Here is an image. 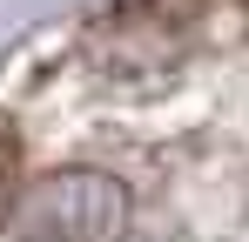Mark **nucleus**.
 <instances>
[{"instance_id":"nucleus-1","label":"nucleus","mask_w":249,"mask_h":242,"mask_svg":"<svg viewBox=\"0 0 249 242\" xmlns=\"http://www.w3.org/2000/svg\"><path fill=\"white\" fill-rule=\"evenodd\" d=\"M122 229H128V189L74 168V175H47L20 202L14 242H122Z\"/></svg>"},{"instance_id":"nucleus-2","label":"nucleus","mask_w":249,"mask_h":242,"mask_svg":"<svg viewBox=\"0 0 249 242\" xmlns=\"http://www.w3.org/2000/svg\"><path fill=\"white\" fill-rule=\"evenodd\" d=\"M14 168H20V141H14V128H0V215L14 202Z\"/></svg>"}]
</instances>
